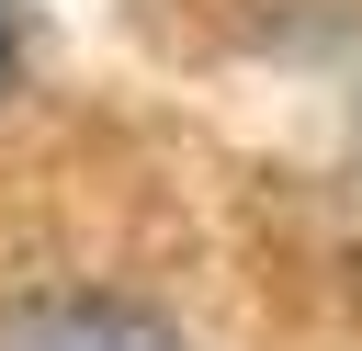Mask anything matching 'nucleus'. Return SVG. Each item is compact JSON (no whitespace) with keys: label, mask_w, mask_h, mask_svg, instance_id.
<instances>
[{"label":"nucleus","mask_w":362,"mask_h":351,"mask_svg":"<svg viewBox=\"0 0 362 351\" xmlns=\"http://www.w3.org/2000/svg\"><path fill=\"white\" fill-rule=\"evenodd\" d=\"M0 351H181L147 294L113 283H34L0 306Z\"/></svg>","instance_id":"f257e3e1"},{"label":"nucleus","mask_w":362,"mask_h":351,"mask_svg":"<svg viewBox=\"0 0 362 351\" xmlns=\"http://www.w3.org/2000/svg\"><path fill=\"white\" fill-rule=\"evenodd\" d=\"M23 79V23H11V0H0V91Z\"/></svg>","instance_id":"f03ea898"}]
</instances>
